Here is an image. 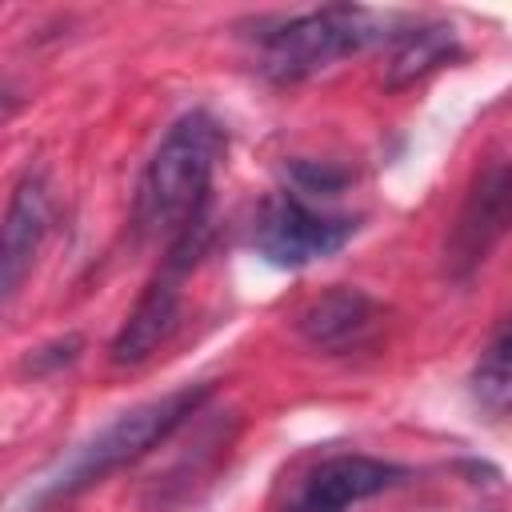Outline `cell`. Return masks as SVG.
I'll list each match as a JSON object with an SVG mask.
<instances>
[{
  "label": "cell",
  "mask_w": 512,
  "mask_h": 512,
  "mask_svg": "<svg viewBox=\"0 0 512 512\" xmlns=\"http://www.w3.org/2000/svg\"><path fill=\"white\" fill-rule=\"evenodd\" d=\"M404 472L388 460H376V456H360V452H340V456H328L320 460L300 496L292 500L288 512H348L352 504L392 488Z\"/></svg>",
  "instance_id": "cell-9"
},
{
  "label": "cell",
  "mask_w": 512,
  "mask_h": 512,
  "mask_svg": "<svg viewBox=\"0 0 512 512\" xmlns=\"http://www.w3.org/2000/svg\"><path fill=\"white\" fill-rule=\"evenodd\" d=\"M348 172L344 168H332V164H316V160H296L292 164V188L296 196H336L344 188Z\"/></svg>",
  "instance_id": "cell-12"
},
{
  "label": "cell",
  "mask_w": 512,
  "mask_h": 512,
  "mask_svg": "<svg viewBox=\"0 0 512 512\" xmlns=\"http://www.w3.org/2000/svg\"><path fill=\"white\" fill-rule=\"evenodd\" d=\"M508 396H512V368H508V328H496L492 344L480 352L476 368H472V400L480 412H488L492 420L508 412Z\"/></svg>",
  "instance_id": "cell-11"
},
{
  "label": "cell",
  "mask_w": 512,
  "mask_h": 512,
  "mask_svg": "<svg viewBox=\"0 0 512 512\" xmlns=\"http://www.w3.org/2000/svg\"><path fill=\"white\" fill-rule=\"evenodd\" d=\"M508 188H512L508 184V160L492 156L476 172V180L460 204V216L448 232V244H444L448 276L468 280L488 260V252L496 248V240L504 236V224H508Z\"/></svg>",
  "instance_id": "cell-6"
},
{
  "label": "cell",
  "mask_w": 512,
  "mask_h": 512,
  "mask_svg": "<svg viewBox=\"0 0 512 512\" xmlns=\"http://www.w3.org/2000/svg\"><path fill=\"white\" fill-rule=\"evenodd\" d=\"M460 56V32L440 20H412L396 24L388 36V56H384V84L388 88H408L420 76L436 72L440 64Z\"/></svg>",
  "instance_id": "cell-10"
},
{
  "label": "cell",
  "mask_w": 512,
  "mask_h": 512,
  "mask_svg": "<svg viewBox=\"0 0 512 512\" xmlns=\"http://www.w3.org/2000/svg\"><path fill=\"white\" fill-rule=\"evenodd\" d=\"M212 396V384H180L164 396L140 400L124 412H116L100 432H92L40 488L36 504H56L68 500L92 484H100L104 476L136 464L140 456H148L156 444H164L188 416L200 412V404Z\"/></svg>",
  "instance_id": "cell-2"
},
{
  "label": "cell",
  "mask_w": 512,
  "mask_h": 512,
  "mask_svg": "<svg viewBox=\"0 0 512 512\" xmlns=\"http://www.w3.org/2000/svg\"><path fill=\"white\" fill-rule=\"evenodd\" d=\"M12 112H16V92L0 84V128H4L8 120H12Z\"/></svg>",
  "instance_id": "cell-13"
},
{
  "label": "cell",
  "mask_w": 512,
  "mask_h": 512,
  "mask_svg": "<svg viewBox=\"0 0 512 512\" xmlns=\"http://www.w3.org/2000/svg\"><path fill=\"white\" fill-rule=\"evenodd\" d=\"M204 240H208V216H200L196 224H188L180 236L168 240V252L160 260V272L148 280V288L140 292V300L132 304V312L124 316V324L116 328V336L108 344L112 364H124V368L144 364V360H152L168 344V336L180 324L184 276L200 260Z\"/></svg>",
  "instance_id": "cell-4"
},
{
  "label": "cell",
  "mask_w": 512,
  "mask_h": 512,
  "mask_svg": "<svg viewBox=\"0 0 512 512\" xmlns=\"http://www.w3.org/2000/svg\"><path fill=\"white\" fill-rule=\"evenodd\" d=\"M360 220L344 212H328L296 192H276L264 200L252 224V248L276 268H308L316 260L336 256Z\"/></svg>",
  "instance_id": "cell-5"
},
{
  "label": "cell",
  "mask_w": 512,
  "mask_h": 512,
  "mask_svg": "<svg viewBox=\"0 0 512 512\" xmlns=\"http://www.w3.org/2000/svg\"><path fill=\"white\" fill-rule=\"evenodd\" d=\"M396 24H400L396 16L372 12L360 4L312 8V12L280 20L272 32L260 36L256 68L276 84H296V80H308V76L332 68L336 60H348L372 44H388Z\"/></svg>",
  "instance_id": "cell-3"
},
{
  "label": "cell",
  "mask_w": 512,
  "mask_h": 512,
  "mask_svg": "<svg viewBox=\"0 0 512 512\" xmlns=\"http://www.w3.org/2000/svg\"><path fill=\"white\" fill-rule=\"evenodd\" d=\"M52 216H56V200H52L48 172L44 168L24 172L0 216V304H8L24 288L52 232Z\"/></svg>",
  "instance_id": "cell-7"
},
{
  "label": "cell",
  "mask_w": 512,
  "mask_h": 512,
  "mask_svg": "<svg viewBox=\"0 0 512 512\" xmlns=\"http://www.w3.org/2000/svg\"><path fill=\"white\" fill-rule=\"evenodd\" d=\"M224 152H228L224 124L204 108L184 112L164 132V140L156 144V152L148 156L140 172L136 204H132L136 232L172 240L188 224L208 216L212 180H216Z\"/></svg>",
  "instance_id": "cell-1"
},
{
  "label": "cell",
  "mask_w": 512,
  "mask_h": 512,
  "mask_svg": "<svg viewBox=\"0 0 512 512\" xmlns=\"http://www.w3.org/2000/svg\"><path fill=\"white\" fill-rule=\"evenodd\" d=\"M380 328H384V304L372 300L364 288H348V284L312 296L296 316L300 340L328 356H344L372 344Z\"/></svg>",
  "instance_id": "cell-8"
}]
</instances>
